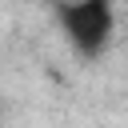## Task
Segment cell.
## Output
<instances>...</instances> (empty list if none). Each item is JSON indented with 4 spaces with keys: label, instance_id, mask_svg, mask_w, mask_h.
I'll list each match as a JSON object with an SVG mask.
<instances>
[{
    "label": "cell",
    "instance_id": "1",
    "mask_svg": "<svg viewBox=\"0 0 128 128\" xmlns=\"http://www.w3.org/2000/svg\"><path fill=\"white\" fill-rule=\"evenodd\" d=\"M56 20L64 28V40L84 60L104 56L116 36V4L112 0H64L56 8Z\"/></svg>",
    "mask_w": 128,
    "mask_h": 128
}]
</instances>
